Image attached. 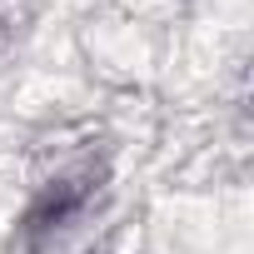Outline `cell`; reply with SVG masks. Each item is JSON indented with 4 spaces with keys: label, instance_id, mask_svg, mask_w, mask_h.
Returning a JSON list of instances; mask_svg holds the SVG:
<instances>
[{
    "label": "cell",
    "instance_id": "cell-1",
    "mask_svg": "<svg viewBox=\"0 0 254 254\" xmlns=\"http://www.w3.org/2000/svg\"><path fill=\"white\" fill-rule=\"evenodd\" d=\"M90 204V185L85 180H55L30 209H25V224H20V234H25V244L30 249H40L50 234H60L80 209Z\"/></svg>",
    "mask_w": 254,
    "mask_h": 254
}]
</instances>
